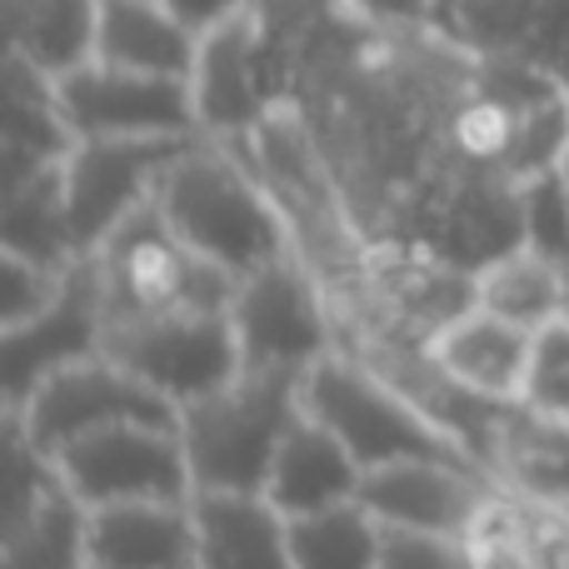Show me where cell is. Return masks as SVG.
Instances as JSON below:
<instances>
[{
    "label": "cell",
    "mask_w": 569,
    "mask_h": 569,
    "mask_svg": "<svg viewBox=\"0 0 569 569\" xmlns=\"http://www.w3.org/2000/svg\"><path fill=\"white\" fill-rule=\"evenodd\" d=\"M156 206L196 256L216 260L230 276H250L284 250H295L276 196L266 190V180L256 176L250 156L236 140H190L170 160Z\"/></svg>",
    "instance_id": "6da1fadb"
},
{
    "label": "cell",
    "mask_w": 569,
    "mask_h": 569,
    "mask_svg": "<svg viewBox=\"0 0 569 569\" xmlns=\"http://www.w3.org/2000/svg\"><path fill=\"white\" fill-rule=\"evenodd\" d=\"M290 370H240L230 385L180 405V445L196 495H266L280 440L300 420Z\"/></svg>",
    "instance_id": "7a4b0ae2"
},
{
    "label": "cell",
    "mask_w": 569,
    "mask_h": 569,
    "mask_svg": "<svg viewBox=\"0 0 569 569\" xmlns=\"http://www.w3.org/2000/svg\"><path fill=\"white\" fill-rule=\"evenodd\" d=\"M90 266L100 280V320H150V315H230L240 276L220 270L216 260L196 256L176 236L160 206L150 200L130 220H120L96 250Z\"/></svg>",
    "instance_id": "3957f363"
},
{
    "label": "cell",
    "mask_w": 569,
    "mask_h": 569,
    "mask_svg": "<svg viewBox=\"0 0 569 569\" xmlns=\"http://www.w3.org/2000/svg\"><path fill=\"white\" fill-rule=\"evenodd\" d=\"M300 405H305V415H315V420L360 460V470L395 465V460H420V455L480 465L465 445H455L400 385L385 380L375 365H365L360 355H350L345 345L305 370Z\"/></svg>",
    "instance_id": "277c9868"
},
{
    "label": "cell",
    "mask_w": 569,
    "mask_h": 569,
    "mask_svg": "<svg viewBox=\"0 0 569 569\" xmlns=\"http://www.w3.org/2000/svg\"><path fill=\"white\" fill-rule=\"evenodd\" d=\"M230 330L246 370L305 375L315 360L340 350L335 295L300 250H284L270 266L240 276V290L230 300Z\"/></svg>",
    "instance_id": "5b68a950"
},
{
    "label": "cell",
    "mask_w": 569,
    "mask_h": 569,
    "mask_svg": "<svg viewBox=\"0 0 569 569\" xmlns=\"http://www.w3.org/2000/svg\"><path fill=\"white\" fill-rule=\"evenodd\" d=\"M20 420V430L46 455H60L80 435H96L106 425H180V410L160 390L116 365L106 350L46 375L16 410H0Z\"/></svg>",
    "instance_id": "8992f818"
},
{
    "label": "cell",
    "mask_w": 569,
    "mask_h": 569,
    "mask_svg": "<svg viewBox=\"0 0 569 569\" xmlns=\"http://www.w3.org/2000/svg\"><path fill=\"white\" fill-rule=\"evenodd\" d=\"M100 350L116 365H126L136 380H146L150 390H160L176 410L230 385L246 370L230 315H206V310L110 320L100 325Z\"/></svg>",
    "instance_id": "52a82bcc"
},
{
    "label": "cell",
    "mask_w": 569,
    "mask_h": 569,
    "mask_svg": "<svg viewBox=\"0 0 569 569\" xmlns=\"http://www.w3.org/2000/svg\"><path fill=\"white\" fill-rule=\"evenodd\" d=\"M56 470L86 510L130 500H196L180 425H106L66 445Z\"/></svg>",
    "instance_id": "ba28073f"
},
{
    "label": "cell",
    "mask_w": 569,
    "mask_h": 569,
    "mask_svg": "<svg viewBox=\"0 0 569 569\" xmlns=\"http://www.w3.org/2000/svg\"><path fill=\"white\" fill-rule=\"evenodd\" d=\"M60 110H66L76 140H186L200 136L190 80L140 76L106 60L70 70L56 80Z\"/></svg>",
    "instance_id": "9c48e42d"
},
{
    "label": "cell",
    "mask_w": 569,
    "mask_h": 569,
    "mask_svg": "<svg viewBox=\"0 0 569 569\" xmlns=\"http://www.w3.org/2000/svg\"><path fill=\"white\" fill-rule=\"evenodd\" d=\"M186 140H76L60 170H66V206L80 256L100 246L120 220L146 210L166 180L170 160L190 146Z\"/></svg>",
    "instance_id": "30bf717a"
},
{
    "label": "cell",
    "mask_w": 569,
    "mask_h": 569,
    "mask_svg": "<svg viewBox=\"0 0 569 569\" xmlns=\"http://www.w3.org/2000/svg\"><path fill=\"white\" fill-rule=\"evenodd\" d=\"M500 490L480 465L465 460H395L375 465L360 480V510L385 530H415V535H455L465 540V530L475 525V515L485 510V500Z\"/></svg>",
    "instance_id": "8fae6325"
},
{
    "label": "cell",
    "mask_w": 569,
    "mask_h": 569,
    "mask_svg": "<svg viewBox=\"0 0 569 569\" xmlns=\"http://www.w3.org/2000/svg\"><path fill=\"white\" fill-rule=\"evenodd\" d=\"M100 280L90 256H80L36 320L0 330V410H16L46 375L100 355Z\"/></svg>",
    "instance_id": "7c38bea8"
},
{
    "label": "cell",
    "mask_w": 569,
    "mask_h": 569,
    "mask_svg": "<svg viewBox=\"0 0 569 569\" xmlns=\"http://www.w3.org/2000/svg\"><path fill=\"white\" fill-rule=\"evenodd\" d=\"M266 30L250 16H236L226 26L206 30L196 50V70H190V96H196L200 136L216 140H246L270 110L280 106L266 86V56H270Z\"/></svg>",
    "instance_id": "4fadbf2b"
},
{
    "label": "cell",
    "mask_w": 569,
    "mask_h": 569,
    "mask_svg": "<svg viewBox=\"0 0 569 569\" xmlns=\"http://www.w3.org/2000/svg\"><path fill=\"white\" fill-rule=\"evenodd\" d=\"M425 350L470 395H480V400H490V405H520L525 375H530V355H535V330L470 305V310L455 315Z\"/></svg>",
    "instance_id": "5bb4252c"
},
{
    "label": "cell",
    "mask_w": 569,
    "mask_h": 569,
    "mask_svg": "<svg viewBox=\"0 0 569 569\" xmlns=\"http://www.w3.org/2000/svg\"><path fill=\"white\" fill-rule=\"evenodd\" d=\"M96 569H196L200 535L190 500H130L90 510Z\"/></svg>",
    "instance_id": "9a60e30c"
},
{
    "label": "cell",
    "mask_w": 569,
    "mask_h": 569,
    "mask_svg": "<svg viewBox=\"0 0 569 569\" xmlns=\"http://www.w3.org/2000/svg\"><path fill=\"white\" fill-rule=\"evenodd\" d=\"M360 480H365L360 460H355L315 415H305V405H300V420H295L290 435L280 440L266 500L276 505L284 520H305V515H325V510H340V505H355L360 500Z\"/></svg>",
    "instance_id": "2e32d148"
},
{
    "label": "cell",
    "mask_w": 569,
    "mask_h": 569,
    "mask_svg": "<svg viewBox=\"0 0 569 569\" xmlns=\"http://www.w3.org/2000/svg\"><path fill=\"white\" fill-rule=\"evenodd\" d=\"M475 569H569V510L495 490L465 530Z\"/></svg>",
    "instance_id": "e0dca14e"
},
{
    "label": "cell",
    "mask_w": 569,
    "mask_h": 569,
    "mask_svg": "<svg viewBox=\"0 0 569 569\" xmlns=\"http://www.w3.org/2000/svg\"><path fill=\"white\" fill-rule=\"evenodd\" d=\"M196 569H295L290 520L266 495H196Z\"/></svg>",
    "instance_id": "ac0fdd59"
},
{
    "label": "cell",
    "mask_w": 569,
    "mask_h": 569,
    "mask_svg": "<svg viewBox=\"0 0 569 569\" xmlns=\"http://www.w3.org/2000/svg\"><path fill=\"white\" fill-rule=\"evenodd\" d=\"M485 470L500 490L569 510V425L530 405H505Z\"/></svg>",
    "instance_id": "d6986e66"
},
{
    "label": "cell",
    "mask_w": 569,
    "mask_h": 569,
    "mask_svg": "<svg viewBox=\"0 0 569 569\" xmlns=\"http://www.w3.org/2000/svg\"><path fill=\"white\" fill-rule=\"evenodd\" d=\"M200 36L166 6V0H100L96 60L140 76L190 80Z\"/></svg>",
    "instance_id": "ffe728a7"
},
{
    "label": "cell",
    "mask_w": 569,
    "mask_h": 569,
    "mask_svg": "<svg viewBox=\"0 0 569 569\" xmlns=\"http://www.w3.org/2000/svg\"><path fill=\"white\" fill-rule=\"evenodd\" d=\"M70 150H76V130L60 110L56 80L30 60L6 56V180L60 166Z\"/></svg>",
    "instance_id": "44dd1931"
},
{
    "label": "cell",
    "mask_w": 569,
    "mask_h": 569,
    "mask_svg": "<svg viewBox=\"0 0 569 569\" xmlns=\"http://www.w3.org/2000/svg\"><path fill=\"white\" fill-rule=\"evenodd\" d=\"M100 0H6L10 56L30 60L50 80L96 60Z\"/></svg>",
    "instance_id": "7402d4cb"
},
{
    "label": "cell",
    "mask_w": 569,
    "mask_h": 569,
    "mask_svg": "<svg viewBox=\"0 0 569 569\" xmlns=\"http://www.w3.org/2000/svg\"><path fill=\"white\" fill-rule=\"evenodd\" d=\"M0 250L26 256V260H36V266H56V270L80 260L76 230H70V206H66V170L60 166L6 180Z\"/></svg>",
    "instance_id": "603a6c76"
},
{
    "label": "cell",
    "mask_w": 569,
    "mask_h": 569,
    "mask_svg": "<svg viewBox=\"0 0 569 569\" xmlns=\"http://www.w3.org/2000/svg\"><path fill=\"white\" fill-rule=\"evenodd\" d=\"M475 305L525 330H545L565 315V266L530 246H510L475 270Z\"/></svg>",
    "instance_id": "cb8c5ba5"
},
{
    "label": "cell",
    "mask_w": 569,
    "mask_h": 569,
    "mask_svg": "<svg viewBox=\"0 0 569 569\" xmlns=\"http://www.w3.org/2000/svg\"><path fill=\"white\" fill-rule=\"evenodd\" d=\"M90 510L66 490V480L26 515L6 520L0 569H86L90 565Z\"/></svg>",
    "instance_id": "d4e9b609"
},
{
    "label": "cell",
    "mask_w": 569,
    "mask_h": 569,
    "mask_svg": "<svg viewBox=\"0 0 569 569\" xmlns=\"http://www.w3.org/2000/svg\"><path fill=\"white\" fill-rule=\"evenodd\" d=\"M295 569H375L380 565V525L360 505L290 520Z\"/></svg>",
    "instance_id": "484cf974"
},
{
    "label": "cell",
    "mask_w": 569,
    "mask_h": 569,
    "mask_svg": "<svg viewBox=\"0 0 569 569\" xmlns=\"http://www.w3.org/2000/svg\"><path fill=\"white\" fill-rule=\"evenodd\" d=\"M515 206H520V246L569 266V176L565 170H545V176L520 180L515 186Z\"/></svg>",
    "instance_id": "4316f807"
},
{
    "label": "cell",
    "mask_w": 569,
    "mask_h": 569,
    "mask_svg": "<svg viewBox=\"0 0 569 569\" xmlns=\"http://www.w3.org/2000/svg\"><path fill=\"white\" fill-rule=\"evenodd\" d=\"M520 405L569 425V320H555V325H545V330H535V355H530V375H525Z\"/></svg>",
    "instance_id": "83f0119b"
},
{
    "label": "cell",
    "mask_w": 569,
    "mask_h": 569,
    "mask_svg": "<svg viewBox=\"0 0 569 569\" xmlns=\"http://www.w3.org/2000/svg\"><path fill=\"white\" fill-rule=\"evenodd\" d=\"M66 276H70V266L56 270V266H36V260H26V256L0 250V330H16V325L36 320L60 295Z\"/></svg>",
    "instance_id": "f1b7e54d"
},
{
    "label": "cell",
    "mask_w": 569,
    "mask_h": 569,
    "mask_svg": "<svg viewBox=\"0 0 569 569\" xmlns=\"http://www.w3.org/2000/svg\"><path fill=\"white\" fill-rule=\"evenodd\" d=\"M375 569H475V560L455 535H415L380 525V565Z\"/></svg>",
    "instance_id": "f546056e"
},
{
    "label": "cell",
    "mask_w": 569,
    "mask_h": 569,
    "mask_svg": "<svg viewBox=\"0 0 569 569\" xmlns=\"http://www.w3.org/2000/svg\"><path fill=\"white\" fill-rule=\"evenodd\" d=\"M246 16L266 30L270 46L280 40H300V36H315L330 16H345L340 0H250Z\"/></svg>",
    "instance_id": "4dcf8cb0"
},
{
    "label": "cell",
    "mask_w": 569,
    "mask_h": 569,
    "mask_svg": "<svg viewBox=\"0 0 569 569\" xmlns=\"http://www.w3.org/2000/svg\"><path fill=\"white\" fill-rule=\"evenodd\" d=\"M340 10L370 30H425L440 16V0H340Z\"/></svg>",
    "instance_id": "1f68e13d"
},
{
    "label": "cell",
    "mask_w": 569,
    "mask_h": 569,
    "mask_svg": "<svg viewBox=\"0 0 569 569\" xmlns=\"http://www.w3.org/2000/svg\"><path fill=\"white\" fill-rule=\"evenodd\" d=\"M166 6L176 10V16L186 20L196 36H206V30H216V26H226V20L246 16L250 0H166Z\"/></svg>",
    "instance_id": "d6a6232c"
},
{
    "label": "cell",
    "mask_w": 569,
    "mask_h": 569,
    "mask_svg": "<svg viewBox=\"0 0 569 569\" xmlns=\"http://www.w3.org/2000/svg\"><path fill=\"white\" fill-rule=\"evenodd\" d=\"M560 320H569V266H565V315Z\"/></svg>",
    "instance_id": "836d02e7"
},
{
    "label": "cell",
    "mask_w": 569,
    "mask_h": 569,
    "mask_svg": "<svg viewBox=\"0 0 569 569\" xmlns=\"http://www.w3.org/2000/svg\"><path fill=\"white\" fill-rule=\"evenodd\" d=\"M560 170H565V176H569V156H565V166H560Z\"/></svg>",
    "instance_id": "e575fe53"
},
{
    "label": "cell",
    "mask_w": 569,
    "mask_h": 569,
    "mask_svg": "<svg viewBox=\"0 0 569 569\" xmlns=\"http://www.w3.org/2000/svg\"><path fill=\"white\" fill-rule=\"evenodd\" d=\"M86 569H96V565H86Z\"/></svg>",
    "instance_id": "d590c367"
}]
</instances>
